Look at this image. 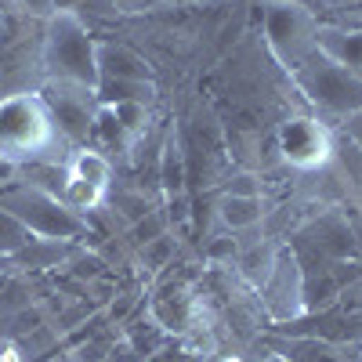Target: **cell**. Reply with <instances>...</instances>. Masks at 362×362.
<instances>
[{
    "mask_svg": "<svg viewBox=\"0 0 362 362\" xmlns=\"http://www.w3.org/2000/svg\"><path fill=\"white\" fill-rule=\"evenodd\" d=\"M290 87L329 127H337L344 116L362 109V80L351 76L348 69H341L337 62H329L326 54H315L300 69H293Z\"/></svg>",
    "mask_w": 362,
    "mask_h": 362,
    "instance_id": "cell-5",
    "label": "cell"
},
{
    "mask_svg": "<svg viewBox=\"0 0 362 362\" xmlns=\"http://www.w3.org/2000/svg\"><path fill=\"white\" fill-rule=\"evenodd\" d=\"M337 131H341L348 141H355V145L362 148V109H358V112H351V116H344L341 124H337Z\"/></svg>",
    "mask_w": 362,
    "mask_h": 362,
    "instance_id": "cell-24",
    "label": "cell"
},
{
    "mask_svg": "<svg viewBox=\"0 0 362 362\" xmlns=\"http://www.w3.org/2000/svg\"><path fill=\"white\" fill-rule=\"evenodd\" d=\"M112 4L119 8L124 18H138V15H153V11L167 8V0H112Z\"/></svg>",
    "mask_w": 362,
    "mask_h": 362,
    "instance_id": "cell-22",
    "label": "cell"
},
{
    "mask_svg": "<svg viewBox=\"0 0 362 362\" xmlns=\"http://www.w3.org/2000/svg\"><path fill=\"white\" fill-rule=\"evenodd\" d=\"M276 153L297 174H319L334 163V127L315 112H290L276 124Z\"/></svg>",
    "mask_w": 362,
    "mask_h": 362,
    "instance_id": "cell-6",
    "label": "cell"
},
{
    "mask_svg": "<svg viewBox=\"0 0 362 362\" xmlns=\"http://www.w3.org/2000/svg\"><path fill=\"white\" fill-rule=\"evenodd\" d=\"M218 221L232 235H247V232H254L257 225L268 221V203H264V196H228V192H221Z\"/></svg>",
    "mask_w": 362,
    "mask_h": 362,
    "instance_id": "cell-14",
    "label": "cell"
},
{
    "mask_svg": "<svg viewBox=\"0 0 362 362\" xmlns=\"http://www.w3.org/2000/svg\"><path fill=\"white\" fill-rule=\"evenodd\" d=\"M0 272H11V264H8V257H0Z\"/></svg>",
    "mask_w": 362,
    "mask_h": 362,
    "instance_id": "cell-30",
    "label": "cell"
},
{
    "mask_svg": "<svg viewBox=\"0 0 362 362\" xmlns=\"http://www.w3.org/2000/svg\"><path fill=\"white\" fill-rule=\"evenodd\" d=\"M98 102H148L160 105V80H98Z\"/></svg>",
    "mask_w": 362,
    "mask_h": 362,
    "instance_id": "cell-17",
    "label": "cell"
},
{
    "mask_svg": "<svg viewBox=\"0 0 362 362\" xmlns=\"http://www.w3.org/2000/svg\"><path fill=\"white\" fill-rule=\"evenodd\" d=\"M261 312L268 326L279 322H293L300 315H308V293H305V272H300V261L293 254V247L283 239V250L276 257V268L268 272V279L257 290Z\"/></svg>",
    "mask_w": 362,
    "mask_h": 362,
    "instance_id": "cell-8",
    "label": "cell"
},
{
    "mask_svg": "<svg viewBox=\"0 0 362 362\" xmlns=\"http://www.w3.org/2000/svg\"><path fill=\"white\" fill-rule=\"evenodd\" d=\"M83 4V0H51L54 15H76V8Z\"/></svg>",
    "mask_w": 362,
    "mask_h": 362,
    "instance_id": "cell-26",
    "label": "cell"
},
{
    "mask_svg": "<svg viewBox=\"0 0 362 362\" xmlns=\"http://www.w3.org/2000/svg\"><path fill=\"white\" fill-rule=\"evenodd\" d=\"M145 312L153 315L167 337H189L210 319L206 293H199L189 279H163L153 293L145 297Z\"/></svg>",
    "mask_w": 362,
    "mask_h": 362,
    "instance_id": "cell-7",
    "label": "cell"
},
{
    "mask_svg": "<svg viewBox=\"0 0 362 362\" xmlns=\"http://www.w3.org/2000/svg\"><path fill=\"white\" fill-rule=\"evenodd\" d=\"M261 4H268V0H261ZM290 4H305V8H312L319 15V0H290Z\"/></svg>",
    "mask_w": 362,
    "mask_h": 362,
    "instance_id": "cell-28",
    "label": "cell"
},
{
    "mask_svg": "<svg viewBox=\"0 0 362 362\" xmlns=\"http://www.w3.org/2000/svg\"><path fill=\"white\" fill-rule=\"evenodd\" d=\"M25 243H29V232L8 214V210H0V257H11Z\"/></svg>",
    "mask_w": 362,
    "mask_h": 362,
    "instance_id": "cell-20",
    "label": "cell"
},
{
    "mask_svg": "<svg viewBox=\"0 0 362 362\" xmlns=\"http://www.w3.org/2000/svg\"><path fill=\"white\" fill-rule=\"evenodd\" d=\"M95 62H98V80H156L153 62H148L138 47H131L127 40L98 37Z\"/></svg>",
    "mask_w": 362,
    "mask_h": 362,
    "instance_id": "cell-12",
    "label": "cell"
},
{
    "mask_svg": "<svg viewBox=\"0 0 362 362\" xmlns=\"http://www.w3.org/2000/svg\"><path fill=\"white\" fill-rule=\"evenodd\" d=\"M76 18L90 29V33H98V29H109V25L124 22V15H119V8L112 4V0H83V4L76 8Z\"/></svg>",
    "mask_w": 362,
    "mask_h": 362,
    "instance_id": "cell-18",
    "label": "cell"
},
{
    "mask_svg": "<svg viewBox=\"0 0 362 362\" xmlns=\"http://www.w3.org/2000/svg\"><path fill=\"white\" fill-rule=\"evenodd\" d=\"M0 210L29 232V235H44V239H73V243H87L90 247V221L76 210H69L58 196L29 185V181L11 177L0 185Z\"/></svg>",
    "mask_w": 362,
    "mask_h": 362,
    "instance_id": "cell-2",
    "label": "cell"
},
{
    "mask_svg": "<svg viewBox=\"0 0 362 362\" xmlns=\"http://www.w3.org/2000/svg\"><path fill=\"white\" fill-rule=\"evenodd\" d=\"M98 33L76 18V15H51L44 18L40 37V66L44 80H73L83 87H98V62H95Z\"/></svg>",
    "mask_w": 362,
    "mask_h": 362,
    "instance_id": "cell-3",
    "label": "cell"
},
{
    "mask_svg": "<svg viewBox=\"0 0 362 362\" xmlns=\"http://www.w3.org/2000/svg\"><path fill=\"white\" fill-rule=\"evenodd\" d=\"M11 276H15V272H0V290L8 286V279H11Z\"/></svg>",
    "mask_w": 362,
    "mask_h": 362,
    "instance_id": "cell-29",
    "label": "cell"
},
{
    "mask_svg": "<svg viewBox=\"0 0 362 362\" xmlns=\"http://www.w3.org/2000/svg\"><path fill=\"white\" fill-rule=\"evenodd\" d=\"M272 358H276V355H272ZM276 362H283V358H276Z\"/></svg>",
    "mask_w": 362,
    "mask_h": 362,
    "instance_id": "cell-32",
    "label": "cell"
},
{
    "mask_svg": "<svg viewBox=\"0 0 362 362\" xmlns=\"http://www.w3.org/2000/svg\"><path fill=\"white\" fill-rule=\"evenodd\" d=\"M174 257H177V232H163L134 250V268H141L138 272L141 279H156L167 268H174Z\"/></svg>",
    "mask_w": 362,
    "mask_h": 362,
    "instance_id": "cell-16",
    "label": "cell"
},
{
    "mask_svg": "<svg viewBox=\"0 0 362 362\" xmlns=\"http://www.w3.org/2000/svg\"><path fill=\"white\" fill-rule=\"evenodd\" d=\"M225 192L228 196H261V177L257 174H235V177H228V185H225Z\"/></svg>",
    "mask_w": 362,
    "mask_h": 362,
    "instance_id": "cell-23",
    "label": "cell"
},
{
    "mask_svg": "<svg viewBox=\"0 0 362 362\" xmlns=\"http://www.w3.org/2000/svg\"><path fill=\"white\" fill-rule=\"evenodd\" d=\"M4 22H8V15H4V11H0V29H4Z\"/></svg>",
    "mask_w": 362,
    "mask_h": 362,
    "instance_id": "cell-31",
    "label": "cell"
},
{
    "mask_svg": "<svg viewBox=\"0 0 362 362\" xmlns=\"http://www.w3.org/2000/svg\"><path fill=\"white\" fill-rule=\"evenodd\" d=\"M145 362H206L203 355H196L185 341H177V337H170L163 348H156L153 355H148Z\"/></svg>",
    "mask_w": 362,
    "mask_h": 362,
    "instance_id": "cell-21",
    "label": "cell"
},
{
    "mask_svg": "<svg viewBox=\"0 0 362 362\" xmlns=\"http://www.w3.org/2000/svg\"><path fill=\"white\" fill-rule=\"evenodd\" d=\"M319 18L337 25H362V0H319Z\"/></svg>",
    "mask_w": 362,
    "mask_h": 362,
    "instance_id": "cell-19",
    "label": "cell"
},
{
    "mask_svg": "<svg viewBox=\"0 0 362 362\" xmlns=\"http://www.w3.org/2000/svg\"><path fill=\"white\" fill-rule=\"evenodd\" d=\"M319 54L362 80V25L319 22Z\"/></svg>",
    "mask_w": 362,
    "mask_h": 362,
    "instance_id": "cell-13",
    "label": "cell"
},
{
    "mask_svg": "<svg viewBox=\"0 0 362 362\" xmlns=\"http://www.w3.org/2000/svg\"><path fill=\"white\" fill-rule=\"evenodd\" d=\"M40 98L47 102L58 131L66 134L69 145H90V131H95V116H98V87H83L73 80H44Z\"/></svg>",
    "mask_w": 362,
    "mask_h": 362,
    "instance_id": "cell-9",
    "label": "cell"
},
{
    "mask_svg": "<svg viewBox=\"0 0 362 362\" xmlns=\"http://www.w3.org/2000/svg\"><path fill=\"white\" fill-rule=\"evenodd\" d=\"M196 4H210V0H167V8H196Z\"/></svg>",
    "mask_w": 362,
    "mask_h": 362,
    "instance_id": "cell-27",
    "label": "cell"
},
{
    "mask_svg": "<svg viewBox=\"0 0 362 362\" xmlns=\"http://www.w3.org/2000/svg\"><path fill=\"white\" fill-rule=\"evenodd\" d=\"M18 4H22V11L29 15V18H51L54 15V8H51V0H18Z\"/></svg>",
    "mask_w": 362,
    "mask_h": 362,
    "instance_id": "cell-25",
    "label": "cell"
},
{
    "mask_svg": "<svg viewBox=\"0 0 362 362\" xmlns=\"http://www.w3.org/2000/svg\"><path fill=\"white\" fill-rule=\"evenodd\" d=\"M87 243H73V239H44V235H29V243L8 257L15 276H54L62 272Z\"/></svg>",
    "mask_w": 362,
    "mask_h": 362,
    "instance_id": "cell-11",
    "label": "cell"
},
{
    "mask_svg": "<svg viewBox=\"0 0 362 362\" xmlns=\"http://www.w3.org/2000/svg\"><path fill=\"white\" fill-rule=\"evenodd\" d=\"M73 145L58 131L40 90H15L0 98V163L18 170L29 163H66Z\"/></svg>",
    "mask_w": 362,
    "mask_h": 362,
    "instance_id": "cell-1",
    "label": "cell"
},
{
    "mask_svg": "<svg viewBox=\"0 0 362 362\" xmlns=\"http://www.w3.org/2000/svg\"><path fill=\"white\" fill-rule=\"evenodd\" d=\"M319 22L322 18L305 4H290V0H268V4H261L264 47L286 76L319 54Z\"/></svg>",
    "mask_w": 362,
    "mask_h": 362,
    "instance_id": "cell-4",
    "label": "cell"
},
{
    "mask_svg": "<svg viewBox=\"0 0 362 362\" xmlns=\"http://www.w3.org/2000/svg\"><path fill=\"white\" fill-rule=\"evenodd\" d=\"M261 351L283 362H362V341H334L319 334H283L261 329Z\"/></svg>",
    "mask_w": 362,
    "mask_h": 362,
    "instance_id": "cell-10",
    "label": "cell"
},
{
    "mask_svg": "<svg viewBox=\"0 0 362 362\" xmlns=\"http://www.w3.org/2000/svg\"><path fill=\"white\" fill-rule=\"evenodd\" d=\"M66 174L76 177V181H87V185H95L102 192H109L112 181H116V167L95 145H73V153L66 156Z\"/></svg>",
    "mask_w": 362,
    "mask_h": 362,
    "instance_id": "cell-15",
    "label": "cell"
}]
</instances>
